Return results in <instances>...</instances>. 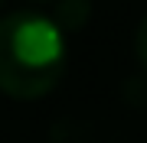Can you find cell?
Here are the masks:
<instances>
[{
  "instance_id": "6da1fadb",
  "label": "cell",
  "mask_w": 147,
  "mask_h": 143,
  "mask_svg": "<svg viewBox=\"0 0 147 143\" xmlns=\"http://www.w3.org/2000/svg\"><path fill=\"white\" fill-rule=\"evenodd\" d=\"M65 75V33L53 16L16 10L0 20V91L20 101L49 94Z\"/></svg>"
},
{
  "instance_id": "7a4b0ae2",
  "label": "cell",
  "mask_w": 147,
  "mask_h": 143,
  "mask_svg": "<svg viewBox=\"0 0 147 143\" xmlns=\"http://www.w3.org/2000/svg\"><path fill=\"white\" fill-rule=\"evenodd\" d=\"M88 13H92V3H88V0H59L53 20L62 29H79L82 23L88 20Z\"/></svg>"
},
{
  "instance_id": "3957f363",
  "label": "cell",
  "mask_w": 147,
  "mask_h": 143,
  "mask_svg": "<svg viewBox=\"0 0 147 143\" xmlns=\"http://www.w3.org/2000/svg\"><path fill=\"white\" fill-rule=\"evenodd\" d=\"M134 49H137V59H141V65L147 69V16L141 20V26H137V36H134Z\"/></svg>"
},
{
  "instance_id": "277c9868",
  "label": "cell",
  "mask_w": 147,
  "mask_h": 143,
  "mask_svg": "<svg viewBox=\"0 0 147 143\" xmlns=\"http://www.w3.org/2000/svg\"><path fill=\"white\" fill-rule=\"evenodd\" d=\"M33 3H49V0H33Z\"/></svg>"
},
{
  "instance_id": "5b68a950",
  "label": "cell",
  "mask_w": 147,
  "mask_h": 143,
  "mask_svg": "<svg viewBox=\"0 0 147 143\" xmlns=\"http://www.w3.org/2000/svg\"><path fill=\"white\" fill-rule=\"evenodd\" d=\"M0 3H3V0H0Z\"/></svg>"
}]
</instances>
